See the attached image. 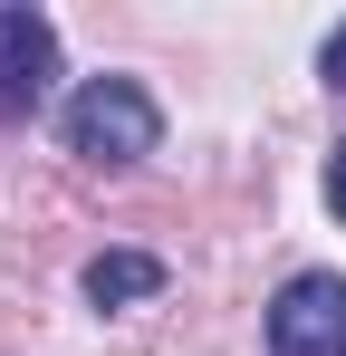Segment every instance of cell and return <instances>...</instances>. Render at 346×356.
I'll list each match as a JSON object with an SVG mask.
<instances>
[{
    "instance_id": "277c9868",
    "label": "cell",
    "mask_w": 346,
    "mask_h": 356,
    "mask_svg": "<svg viewBox=\"0 0 346 356\" xmlns=\"http://www.w3.org/2000/svg\"><path fill=\"white\" fill-rule=\"evenodd\" d=\"M164 289V260L154 250H97L87 260V298L97 308H135V298H154Z\"/></svg>"
},
{
    "instance_id": "5b68a950",
    "label": "cell",
    "mask_w": 346,
    "mask_h": 356,
    "mask_svg": "<svg viewBox=\"0 0 346 356\" xmlns=\"http://www.w3.org/2000/svg\"><path fill=\"white\" fill-rule=\"evenodd\" d=\"M318 67H327V87H346V19H337V39H327V58H318Z\"/></svg>"
},
{
    "instance_id": "7a4b0ae2",
    "label": "cell",
    "mask_w": 346,
    "mask_h": 356,
    "mask_svg": "<svg viewBox=\"0 0 346 356\" xmlns=\"http://www.w3.org/2000/svg\"><path fill=\"white\" fill-rule=\"evenodd\" d=\"M270 356H346V280L298 270L270 308Z\"/></svg>"
},
{
    "instance_id": "3957f363",
    "label": "cell",
    "mask_w": 346,
    "mask_h": 356,
    "mask_svg": "<svg viewBox=\"0 0 346 356\" xmlns=\"http://www.w3.org/2000/svg\"><path fill=\"white\" fill-rule=\"evenodd\" d=\"M49 77H58V29L39 10H0V125L39 116Z\"/></svg>"
},
{
    "instance_id": "6da1fadb",
    "label": "cell",
    "mask_w": 346,
    "mask_h": 356,
    "mask_svg": "<svg viewBox=\"0 0 346 356\" xmlns=\"http://www.w3.org/2000/svg\"><path fill=\"white\" fill-rule=\"evenodd\" d=\"M154 135L164 116L135 77H87L67 97V154H87V164H135V154H154Z\"/></svg>"
},
{
    "instance_id": "8992f818",
    "label": "cell",
    "mask_w": 346,
    "mask_h": 356,
    "mask_svg": "<svg viewBox=\"0 0 346 356\" xmlns=\"http://www.w3.org/2000/svg\"><path fill=\"white\" fill-rule=\"evenodd\" d=\"M327 202H337V222H346V145L327 154Z\"/></svg>"
}]
</instances>
